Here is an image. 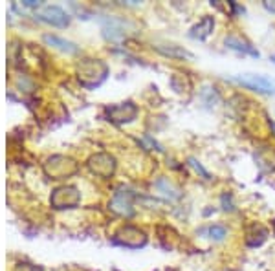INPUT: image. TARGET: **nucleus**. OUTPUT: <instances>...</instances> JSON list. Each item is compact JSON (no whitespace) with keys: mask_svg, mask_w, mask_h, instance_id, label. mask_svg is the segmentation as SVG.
I'll return each instance as SVG.
<instances>
[{"mask_svg":"<svg viewBox=\"0 0 275 271\" xmlns=\"http://www.w3.org/2000/svg\"><path fill=\"white\" fill-rule=\"evenodd\" d=\"M114 242L123 246V248L130 249H140L147 244V234L145 231H142L136 225H123L121 229L116 233Z\"/></svg>","mask_w":275,"mask_h":271,"instance_id":"20e7f679","label":"nucleus"},{"mask_svg":"<svg viewBox=\"0 0 275 271\" xmlns=\"http://www.w3.org/2000/svg\"><path fill=\"white\" fill-rule=\"evenodd\" d=\"M207 234H209L211 240L220 242V240H224L226 236H228V231H226L224 225H209V227H207Z\"/></svg>","mask_w":275,"mask_h":271,"instance_id":"dca6fc26","label":"nucleus"},{"mask_svg":"<svg viewBox=\"0 0 275 271\" xmlns=\"http://www.w3.org/2000/svg\"><path fill=\"white\" fill-rule=\"evenodd\" d=\"M22 6H26V8H41L42 2H35V0H26V2H22Z\"/></svg>","mask_w":275,"mask_h":271,"instance_id":"aec40b11","label":"nucleus"},{"mask_svg":"<svg viewBox=\"0 0 275 271\" xmlns=\"http://www.w3.org/2000/svg\"><path fill=\"white\" fill-rule=\"evenodd\" d=\"M108 75V66L99 59H82L77 65V77L82 86H99Z\"/></svg>","mask_w":275,"mask_h":271,"instance_id":"f257e3e1","label":"nucleus"},{"mask_svg":"<svg viewBox=\"0 0 275 271\" xmlns=\"http://www.w3.org/2000/svg\"><path fill=\"white\" fill-rule=\"evenodd\" d=\"M77 163L72 158L66 156H51L46 160L44 163V172L50 176L51 179H64L68 176L77 172Z\"/></svg>","mask_w":275,"mask_h":271,"instance_id":"7ed1b4c3","label":"nucleus"},{"mask_svg":"<svg viewBox=\"0 0 275 271\" xmlns=\"http://www.w3.org/2000/svg\"><path fill=\"white\" fill-rule=\"evenodd\" d=\"M44 42L46 44H50V46H55L57 50L64 51V53H70V55H73V53H77L79 48L73 44V42L70 41H64V39L57 37V35H44Z\"/></svg>","mask_w":275,"mask_h":271,"instance_id":"ddd939ff","label":"nucleus"},{"mask_svg":"<svg viewBox=\"0 0 275 271\" xmlns=\"http://www.w3.org/2000/svg\"><path fill=\"white\" fill-rule=\"evenodd\" d=\"M233 81L240 86L252 90V92L261 94V96H275V79L264 74H238Z\"/></svg>","mask_w":275,"mask_h":271,"instance_id":"f03ea898","label":"nucleus"},{"mask_svg":"<svg viewBox=\"0 0 275 271\" xmlns=\"http://www.w3.org/2000/svg\"><path fill=\"white\" fill-rule=\"evenodd\" d=\"M156 50L160 51V53H163V55L167 57H176V59H193V53L187 50H183V48L180 46H174V44H169V46H156Z\"/></svg>","mask_w":275,"mask_h":271,"instance_id":"2eb2a0df","label":"nucleus"},{"mask_svg":"<svg viewBox=\"0 0 275 271\" xmlns=\"http://www.w3.org/2000/svg\"><path fill=\"white\" fill-rule=\"evenodd\" d=\"M213 29H215V19L211 15H206L189 29V37L195 39V41H206L213 33Z\"/></svg>","mask_w":275,"mask_h":271,"instance_id":"9d476101","label":"nucleus"},{"mask_svg":"<svg viewBox=\"0 0 275 271\" xmlns=\"http://www.w3.org/2000/svg\"><path fill=\"white\" fill-rule=\"evenodd\" d=\"M88 169L101 178H110L116 170V160L106 152H99L88 160Z\"/></svg>","mask_w":275,"mask_h":271,"instance_id":"0eeeda50","label":"nucleus"},{"mask_svg":"<svg viewBox=\"0 0 275 271\" xmlns=\"http://www.w3.org/2000/svg\"><path fill=\"white\" fill-rule=\"evenodd\" d=\"M271 227H273V234H275V218H273V224H271Z\"/></svg>","mask_w":275,"mask_h":271,"instance_id":"5701e85b","label":"nucleus"},{"mask_svg":"<svg viewBox=\"0 0 275 271\" xmlns=\"http://www.w3.org/2000/svg\"><path fill=\"white\" fill-rule=\"evenodd\" d=\"M39 20L46 24H51V26H57V28H64L70 24V15L59 8V6H44L39 13H37Z\"/></svg>","mask_w":275,"mask_h":271,"instance_id":"1a4fd4ad","label":"nucleus"},{"mask_svg":"<svg viewBox=\"0 0 275 271\" xmlns=\"http://www.w3.org/2000/svg\"><path fill=\"white\" fill-rule=\"evenodd\" d=\"M50 202L55 209H73L81 202V193L73 185H63L55 189Z\"/></svg>","mask_w":275,"mask_h":271,"instance_id":"39448f33","label":"nucleus"},{"mask_svg":"<svg viewBox=\"0 0 275 271\" xmlns=\"http://www.w3.org/2000/svg\"><path fill=\"white\" fill-rule=\"evenodd\" d=\"M268 125H270V129L273 130V136H275V121L273 119H268Z\"/></svg>","mask_w":275,"mask_h":271,"instance_id":"412c9836","label":"nucleus"},{"mask_svg":"<svg viewBox=\"0 0 275 271\" xmlns=\"http://www.w3.org/2000/svg\"><path fill=\"white\" fill-rule=\"evenodd\" d=\"M189 165L193 167V169H195V172H197V174H200L202 178L204 179H211V174H209V170H206L204 169V167H202V163L200 161L197 160V158H189Z\"/></svg>","mask_w":275,"mask_h":271,"instance_id":"f3484780","label":"nucleus"},{"mask_svg":"<svg viewBox=\"0 0 275 271\" xmlns=\"http://www.w3.org/2000/svg\"><path fill=\"white\" fill-rule=\"evenodd\" d=\"M220 200H222V209H224V211H233V205H231V196H229V194H222V198H220Z\"/></svg>","mask_w":275,"mask_h":271,"instance_id":"a211bd4d","label":"nucleus"},{"mask_svg":"<svg viewBox=\"0 0 275 271\" xmlns=\"http://www.w3.org/2000/svg\"><path fill=\"white\" fill-rule=\"evenodd\" d=\"M110 209L119 216L130 218L134 215V205H132V193L128 189H119L118 193H114L112 200H110Z\"/></svg>","mask_w":275,"mask_h":271,"instance_id":"6e6552de","label":"nucleus"},{"mask_svg":"<svg viewBox=\"0 0 275 271\" xmlns=\"http://www.w3.org/2000/svg\"><path fill=\"white\" fill-rule=\"evenodd\" d=\"M270 61H271V63H273V65H275V53H273V55H270Z\"/></svg>","mask_w":275,"mask_h":271,"instance_id":"4be33fe9","label":"nucleus"},{"mask_svg":"<svg viewBox=\"0 0 275 271\" xmlns=\"http://www.w3.org/2000/svg\"><path fill=\"white\" fill-rule=\"evenodd\" d=\"M264 8H266L268 11H270V13L275 15V0H266V2H264Z\"/></svg>","mask_w":275,"mask_h":271,"instance_id":"6ab92c4d","label":"nucleus"},{"mask_svg":"<svg viewBox=\"0 0 275 271\" xmlns=\"http://www.w3.org/2000/svg\"><path fill=\"white\" fill-rule=\"evenodd\" d=\"M266 238H268V229L262 227L261 224H253L246 231V244L250 248H259Z\"/></svg>","mask_w":275,"mask_h":271,"instance_id":"f8f14e48","label":"nucleus"},{"mask_svg":"<svg viewBox=\"0 0 275 271\" xmlns=\"http://www.w3.org/2000/svg\"><path fill=\"white\" fill-rule=\"evenodd\" d=\"M226 46L229 48V50L233 51H238V53H244V55H252V57H261V53L255 50V48L250 44V42L242 41L240 37H233V35H229V37H226Z\"/></svg>","mask_w":275,"mask_h":271,"instance_id":"9b49d317","label":"nucleus"},{"mask_svg":"<svg viewBox=\"0 0 275 271\" xmlns=\"http://www.w3.org/2000/svg\"><path fill=\"white\" fill-rule=\"evenodd\" d=\"M154 187L158 189L163 196L169 198V200H178V198H180V191L174 187V185L171 184L167 178H160L158 182H154Z\"/></svg>","mask_w":275,"mask_h":271,"instance_id":"4468645a","label":"nucleus"},{"mask_svg":"<svg viewBox=\"0 0 275 271\" xmlns=\"http://www.w3.org/2000/svg\"><path fill=\"white\" fill-rule=\"evenodd\" d=\"M106 117H108V121H112L116 125L130 123V121H134L138 117V106L130 101L108 106L106 108Z\"/></svg>","mask_w":275,"mask_h":271,"instance_id":"423d86ee","label":"nucleus"}]
</instances>
